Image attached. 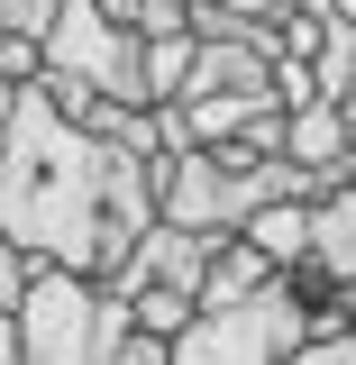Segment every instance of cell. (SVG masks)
I'll list each match as a JSON object with an SVG mask.
<instances>
[{"label":"cell","instance_id":"1","mask_svg":"<svg viewBox=\"0 0 356 365\" xmlns=\"http://www.w3.org/2000/svg\"><path fill=\"white\" fill-rule=\"evenodd\" d=\"M0 228L73 274H119L137 237L110 220V137H83L46 91H19V128L0 155Z\"/></svg>","mask_w":356,"mask_h":365},{"label":"cell","instance_id":"2","mask_svg":"<svg viewBox=\"0 0 356 365\" xmlns=\"http://www.w3.org/2000/svg\"><path fill=\"white\" fill-rule=\"evenodd\" d=\"M9 319H19L28 365H119L137 347V302L101 274H73V265H37L28 302Z\"/></svg>","mask_w":356,"mask_h":365},{"label":"cell","instance_id":"3","mask_svg":"<svg viewBox=\"0 0 356 365\" xmlns=\"http://www.w3.org/2000/svg\"><path fill=\"white\" fill-rule=\"evenodd\" d=\"M311 338H320L311 311H302V302L283 292V274H274V292H256V302L201 311V319L174 338V365H293Z\"/></svg>","mask_w":356,"mask_h":365},{"label":"cell","instance_id":"4","mask_svg":"<svg viewBox=\"0 0 356 365\" xmlns=\"http://www.w3.org/2000/svg\"><path fill=\"white\" fill-rule=\"evenodd\" d=\"M46 64L101 83L119 110H156V91H146V37H137L119 9H101V0H64V19L46 37Z\"/></svg>","mask_w":356,"mask_h":365},{"label":"cell","instance_id":"5","mask_svg":"<svg viewBox=\"0 0 356 365\" xmlns=\"http://www.w3.org/2000/svg\"><path fill=\"white\" fill-rule=\"evenodd\" d=\"M238 237V228H228ZM210 256H220V237H201V228H174V220H156L146 237H137L128 256H119V274H101V283H119V292H146V283H174V292H192L201 302V283H210Z\"/></svg>","mask_w":356,"mask_h":365},{"label":"cell","instance_id":"6","mask_svg":"<svg viewBox=\"0 0 356 365\" xmlns=\"http://www.w3.org/2000/svg\"><path fill=\"white\" fill-rule=\"evenodd\" d=\"M274 256L238 228V237H220V256H210V283H201V311H228V302H256V292H274Z\"/></svg>","mask_w":356,"mask_h":365},{"label":"cell","instance_id":"7","mask_svg":"<svg viewBox=\"0 0 356 365\" xmlns=\"http://www.w3.org/2000/svg\"><path fill=\"white\" fill-rule=\"evenodd\" d=\"M311 256L356 292V182H338L329 201H311Z\"/></svg>","mask_w":356,"mask_h":365},{"label":"cell","instance_id":"8","mask_svg":"<svg viewBox=\"0 0 356 365\" xmlns=\"http://www.w3.org/2000/svg\"><path fill=\"white\" fill-rule=\"evenodd\" d=\"M247 237L265 247L274 265H302V256H311V210H302V201H274V210L247 220Z\"/></svg>","mask_w":356,"mask_h":365},{"label":"cell","instance_id":"9","mask_svg":"<svg viewBox=\"0 0 356 365\" xmlns=\"http://www.w3.org/2000/svg\"><path fill=\"white\" fill-rule=\"evenodd\" d=\"M192 319H201V302L174 292V283H146V292H137V338H165V347H174Z\"/></svg>","mask_w":356,"mask_h":365},{"label":"cell","instance_id":"10","mask_svg":"<svg viewBox=\"0 0 356 365\" xmlns=\"http://www.w3.org/2000/svg\"><path fill=\"white\" fill-rule=\"evenodd\" d=\"M311 83H320V101H356V19L347 9H338V28H329V46H320Z\"/></svg>","mask_w":356,"mask_h":365},{"label":"cell","instance_id":"11","mask_svg":"<svg viewBox=\"0 0 356 365\" xmlns=\"http://www.w3.org/2000/svg\"><path fill=\"white\" fill-rule=\"evenodd\" d=\"M55 19H64V0H0V46H9V37L46 46V37H55Z\"/></svg>","mask_w":356,"mask_h":365},{"label":"cell","instance_id":"12","mask_svg":"<svg viewBox=\"0 0 356 365\" xmlns=\"http://www.w3.org/2000/svg\"><path fill=\"white\" fill-rule=\"evenodd\" d=\"M137 37H192V0H128Z\"/></svg>","mask_w":356,"mask_h":365},{"label":"cell","instance_id":"13","mask_svg":"<svg viewBox=\"0 0 356 365\" xmlns=\"http://www.w3.org/2000/svg\"><path fill=\"white\" fill-rule=\"evenodd\" d=\"M28 283H37V256L0 228V311H19V302H28Z\"/></svg>","mask_w":356,"mask_h":365},{"label":"cell","instance_id":"14","mask_svg":"<svg viewBox=\"0 0 356 365\" xmlns=\"http://www.w3.org/2000/svg\"><path fill=\"white\" fill-rule=\"evenodd\" d=\"M293 365H356V319H338V329H320V338H311V347H302Z\"/></svg>","mask_w":356,"mask_h":365},{"label":"cell","instance_id":"15","mask_svg":"<svg viewBox=\"0 0 356 365\" xmlns=\"http://www.w3.org/2000/svg\"><path fill=\"white\" fill-rule=\"evenodd\" d=\"M192 9H238V19H283L293 0H192Z\"/></svg>","mask_w":356,"mask_h":365},{"label":"cell","instance_id":"16","mask_svg":"<svg viewBox=\"0 0 356 365\" xmlns=\"http://www.w3.org/2000/svg\"><path fill=\"white\" fill-rule=\"evenodd\" d=\"M119 365H174V347H165V338H137V347H128Z\"/></svg>","mask_w":356,"mask_h":365},{"label":"cell","instance_id":"17","mask_svg":"<svg viewBox=\"0 0 356 365\" xmlns=\"http://www.w3.org/2000/svg\"><path fill=\"white\" fill-rule=\"evenodd\" d=\"M0 365H28V356H19V319H9V311H0Z\"/></svg>","mask_w":356,"mask_h":365},{"label":"cell","instance_id":"18","mask_svg":"<svg viewBox=\"0 0 356 365\" xmlns=\"http://www.w3.org/2000/svg\"><path fill=\"white\" fill-rule=\"evenodd\" d=\"M101 9H119V19H128V0H101Z\"/></svg>","mask_w":356,"mask_h":365},{"label":"cell","instance_id":"19","mask_svg":"<svg viewBox=\"0 0 356 365\" xmlns=\"http://www.w3.org/2000/svg\"><path fill=\"white\" fill-rule=\"evenodd\" d=\"M347 137H356V101H347Z\"/></svg>","mask_w":356,"mask_h":365},{"label":"cell","instance_id":"20","mask_svg":"<svg viewBox=\"0 0 356 365\" xmlns=\"http://www.w3.org/2000/svg\"><path fill=\"white\" fill-rule=\"evenodd\" d=\"M338 9H347V19H356V0H338Z\"/></svg>","mask_w":356,"mask_h":365},{"label":"cell","instance_id":"21","mask_svg":"<svg viewBox=\"0 0 356 365\" xmlns=\"http://www.w3.org/2000/svg\"><path fill=\"white\" fill-rule=\"evenodd\" d=\"M347 182H356V165H347Z\"/></svg>","mask_w":356,"mask_h":365}]
</instances>
